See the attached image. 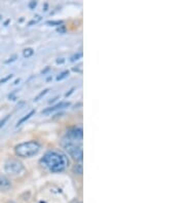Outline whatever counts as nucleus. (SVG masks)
Listing matches in <instances>:
<instances>
[{
    "label": "nucleus",
    "instance_id": "1",
    "mask_svg": "<svg viewBox=\"0 0 185 203\" xmlns=\"http://www.w3.org/2000/svg\"><path fill=\"white\" fill-rule=\"evenodd\" d=\"M82 139L83 132L80 127H75L68 130L62 140V146L71 157L76 161L81 162L83 159L82 152Z\"/></svg>",
    "mask_w": 185,
    "mask_h": 203
},
{
    "label": "nucleus",
    "instance_id": "2",
    "mask_svg": "<svg viewBox=\"0 0 185 203\" xmlns=\"http://www.w3.org/2000/svg\"><path fill=\"white\" fill-rule=\"evenodd\" d=\"M40 164L51 172H62L69 164L67 156L59 150H49L40 159Z\"/></svg>",
    "mask_w": 185,
    "mask_h": 203
},
{
    "label": "nucleus",
    "instance_id": "3",
    "mask_svg": "<svg viewBox=\"0 0 185 203\" xmlns=\"http://www.w3.org/2000/svg\"><path fill=\"white\" fill-rule=\"evenodd\" d=\"M41 149V145L37 141H28L21 143L15 147V153L17 156L22 158H30L37 155Z\"/></svg>",
    "mask_w": 185,
    "mask_h": 203
},
{
    "label": "nucleus",
    "instance_id": "4",
    "mask_svg": "<svg viewBox=\"0 0 185 203\" xmlns=\"http://www.w3.org/2000/svg\"><path fill=\"white\" fill-rule=\"evenodd\" d=\"M4 170L6 173L12 175H17L22 173L24 170V165L21 161H19L16 158H10L6 160L4 164Z\"/></svg>",
    "mask_w": 185,
    "mask_h": 203
},
{
    "label": "nucleus",
    "instance_id": "5",
    "mask_svg": "<svg viewBox=\"0 0 185 203\" xmlns=\"http://www.w3.org/2000/svg\"><path fill=\"white\" fill-rule=\"evenodd\" d=\"M70 104L69 103H65V102H61V103L57 104V105L53 106V107H48L46 108V109H44L43 111H42V114H48V113H52L54 112V111H57L59 110V109H62V108H65V107H68Z\"/></svg>",
    "mask_w": 185,
    "mask_h": 203
},
{
    "label": "nucleus",
    "instance_id": "6",
    "mask_svg": "<svg viewBox=\"0 0 185 203\" xmlns=\"http://www.w3.org/2000/svg\"><path fill=\"white\" fill-rule=\"evenodd\" d=\"M12 187L10 184V181L4 175H0V190H3V191H6Z\"/></svg>",
    "mask_w": 185,
    "mask_h": 203
},
{
    "label": "nucleus",
    "instance_id": "7",
    "mask_svg": "<svg viewBox=\"0 0 185 203\" xmlns=\"http://www.w3.org/2000/svg\"><path fill=\"white\" fill-rule=\"evenodd\" d=\"M34 114H35V110H31V111H30V112L28 113V114H26V115H25V116H24V117L21 118V119H20L19 121H18V123H17V127H18V126H20V125H21V124H23V123H24V122L26 121V120H28L30 117H31V116H33Z\"/></svg>",
    "mask_w": 185,
    "mask_h": 203
},
{
    "label": "nucleus",
    "instance_id": "8",
    "mask_svg": "<svg viewBox=\"0 0 185 203\" xmlns=\"http://www.w3.org/2000/svg\"><path fill=\"white\" fill-rule=\"evenodd\" d=\"M82 164H75L73 166V172H74L75 175H82Z\"/></svg>",
    "mask_w": 185,
    "mask_h": 203
},
{
    "label": "nucleus",
    "instance_id": "9",
    "mask_svg": "<svg viewBox=\"0 0 185 203\" xmlns=\"http://www.w3.org/2000/svg\"><path fill=\"white\" fill-rule=\"evenodd\" d=\"M34 53V50L32 49V48H26V49H24V51H23V55H24V57H26V59H29L30 57H32Z\"/></svg>",
    "mask_w": 185,
    "mask_h": 203
},
{
    "label": "nucleus",
    "instance_id": "10",
    "mask_svg": "<svg viewBox=\"0 0 185 203\" xmlns=\"http://www.w3.org/2000/svg\"><path fill=\"white\" fill-rule=\"evenodd\" d=\"M68 75H69V71H64V72H62V73H61L60 75H59V76H57V80H62V79H64V78H66V77L68 76Z\"/></svg>",
    "mask_w": 185,
    "mask_h": 203
},
{
    "label": "nucleus",
    "instance_id": "11",
    "mask_svg": "<svg viewBox=\"0 0 185 203\" xmlns=\"http://www.w3.org/2000/svg\"><path fill=\"white\" fill-rule=\"evenodd\" d=\"M48 91H49V89H48V88H47V89H44V90L42 91V92L39 93V94L36 96V98H34V102H37V100H38L40 98H42V96H45V94L48 92Z\"/></svg>",
    "mask_w": 185,
    "mask_h": 203
},
{
    "label": "nucleus",
    "instance_id": "12",
    "mask_svg": "<svg viewBox=\"0 0 185 203\" xmlns=\"http://www.w3.org/2000/svg\"><path fill=\"white\" fill-rule=\"evenodd\" d=\"M12 77H14V75L12 74H9V75H7L6 77H4V78H2L1 80H0V84H3V83H5L6 81H8L9 79H12Z\"/></svg>",
    "mask_w": 185,
    "mask_h": 203
},
{
    "label": "nucleus",
    "instance_id": "13",
    "mask_svg": "<svg viewBox=\"0 0 185 203\" xmlns=\"http://www.w3.org/2000/svg\"><path fill=\"white\" fill-rule=\"evenodd\" d=\"M9 117H10V115H6V116H5V117L3 118L2 120H0V128H1V127H2L3 125L5 124V123H6V121H7Z\"/></svg>",
    "mask_w": 185,
    "mask_h": 203
},
{
    "label": "nucleus",
    "instance_id": "14",
    "mask_svg": "<svg viewBox=\"0 0 185 203\" xmlns=\"http://www.w3.org/2000/svg\"><path fill=\"white\" fill-rule=\"evenodd\" d=\"M72 70L74 72H79V73H81V72H82V65L79 64L78 66H75V67L72 68Z\"/></svg>",
    "mask_w": 185,
    "mask_h": 203
},
{
    "label": "nucleus",
    "instance_id": "15",
    "mask_svg": "<svg viewBox=\"0 0 185 203\" xmlns=\"http://www.w3.org/2000/svg\"><path fill=\"white\" fill-rule=\"evenodd\" d=\"M82 57V53H77V55H73L72 57H71V62H74V61H77V60H79L80 57Z\"/></svg>",
    "mask_w": 185,
    "mask_h": 203
},
{
    "label": "nucleus",
    "instance_id": "16",
    "mask_svg": "<svg viewBox=\"0 0 185 203\" xmlns=\"http://www.w3.org/2000/svg\"><path fill=\"white\" fill-rule=\"evenodd\" d=\"M17 60V55H12V57H9V60H7V61H5V63L6 64H8V63H12V62H14V61H16Z\"/></svg>",
    "mask_w": 185,
    "mask_h": 203
},
{
    "label": "nucleus",
    "instance_id": "17",
    "mask_svg": "<svg viewBox=\"0 0 185 203\" xmlns=\"http://www.w3.org/2000/svg\"><path fill=\"white\" fill-rule=\"evenodd\" d=\"M73 90H74V88H72V89H71V90H70V91H69V92H67V93H66L65 96H70V94H71V93H72V92H73Z\"/></svg>",
    "mask_w": 185,
    "mask_h": 203
},
{
    "label": "nucleus",
    "instance_id": "18",
    "mask_svg": "<svg viewBox=\"0 0 185 203\" xmlns=\"http://www.w3.org/2000/svg\"><path fill=\"white\" fill-rule=\"evenodd\" d=\"M30 6H31V7L36 6V2H35V1H33V2H31V3H30Z\"/></svg>",
    "mask_w": 185,
    "mask_h": 203
},
{
    "label": "nucleus",
    "instance_id": "19",
    "mask_svg": "<svg viewBox=\"0 0 185 203\" xmlns=\"http://www.w3.org/2000/svg\"><path fill=\"white\" fill-rule=\"evenodd\" d=\"M64 62H65L64 59H62V60H57V63H58V64H60V63H64Z\"/></svg>",
    "mask_w": 185,
    "mask_h": 203
},
{
    "label": "nucleus",
    "instance_id": "20",
    "mask_svg": "<svg viewBox=\"0 0 185 203\" xmlns=\"http://www.w3.org/2000/svg\"><path fill=\"white\" fill-rule=\"evenodd\" d=\"M76 203H81V202H79V201H76Z\"/></svg>",
    "mask_w": 185,
    "mask_h": 203
},
{
    "label": "nucleus",
    "instance_id": "21",
    "mask_svg": "<svg viewBox=\"0 0 185 203\" xmlns=\"http://www.w3.org/2000/svg\"><path fill=\"white\" fill-rule=\"evenodd\" d=\"M41 203H42V202H41Z\"/></svg>",
    "mask_w": 185,
    "mask_h": 203
}]
</instances>
